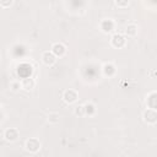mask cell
Wrapping results in <instances>:
<instances>
[{"instance_id":"6da1fadb","label":"cell","mask_w":157,"mask_h":157,"mask_svg":"<svg viewBox=\"0 0 157 157\" xmlns=\"http://www.w3.org/2000/svg\"><path fill=\"white\" fill-rule=\"evenodd\" d=\"M25 147H26L27 151H29L32 153H36L40 148V141L38 139H36V137H29L28 140H26Z\"/></svg>"},{"instance_id":"7a4b0ae2","label":"cell","mask_w":157,"mask_h":157,"mask_svg":"<svg viewBox=\"0 0 157 157\" xmlns=\"http://www.w3.org/2000/svg\"><path fill=\"white\" fill-rule=\"evenodd\" d=\"M63 99H64L65 103L71 104V103H74V102H76L78 99V93L72 88L65 90L64 93H63Z\"/></svg>"},{"instance_id":"3957f363","label":"cell","mask_w":157,"mask_h":157,"mask_svg":"<svg viewBox=\"0 0 157 157\" xmlns=\"http://www.w3.org/2000/svg\"><path fill=\"white\" fill-rule=\"evenodd\" d=\"M99 27H101V31L103 33H110L115 27V22L112 18H104L101 21Z\"/></svg>"},{"instance_id":"277c9868","label":"cell","mask_w":157,"mask_h":157,"mask_svg":"<svg viewBox=\"0 0 157 157\" xmlns=\"http://www.w3.org/2000/svg\"><path fill=\"white\" fill-rule=\"evenodd\" d=\"M110 43H112V45L114 48H123L125 45V43H126V39H125V37L123 34L114 33L112 36V38H110Z\"/></svg>"},{"instance_id":"5b68a950","label":"cell","mask_w":157,"mask_h":157,"mask_svg":"<svg viewBox=\"0 0 157 157\" xmlns=\"http://www.w3.org/2000/svg\"><path fill=\"white\" fill-rule=\"evenodd\" d=\"M4 137H5L6 141L13 142V141H16V140L20 137V131H18L16 128H9V129L5 130Z\"/></svg>"},{"instance_id":"8992f818","label":"cell","mask_w":157,"mask_h":157,"mask_svg":"<svg viewBox=\"0 0 157 157\" xmlns=\"http://www.w3.org/2000/svg\"><path fill=\"white\" fill-rule=\"evenodd\" d=\"M142 117H144V121L147 123V124H156V121H157V113L153 109H148L147 108L144 112Z\"/></svg>"},{"instance_id":"52a82bcc","label":"cell","mask_w":157,"mask_h":157,"mask_svg":"<svg viewBox=\"0 0 157 157\" xmlns=\"http://www.w3.org/2000/svg\"><path fill=\"white\" fill-rule=\"evenodd\" d=\"M42 61H43L44 65H47V66H52V65L55 64V61H56V56H55L50 50H45V52H43V54H42Z\"/></svg>"},{"instance_id":"ba28073f","label":"cell","mask_w":157,"mask_h":157,"mask_svg":"<svg viewBox=\"0 0 157 157\" xmlns=\"http://www.w3.org/2000/svg\"><path fill=\"white\" fill-rule=\"evenodd\" d=\"M50 52L58 58H60V56H63L65 53H66V47H65V44H63V43H60V42H56V43H54L53 45H52V49H50Z\"/></svg>"},{"instance_id":"9c48e42d","label":"cell","mask_w":157,"mask_h":157,"mask_svg":"<svg viewBox=\"0 0 157 157\" xmlns=\"http://www.w3.org/2000/svg\"><path fill=\"white\" fill-rule=\"evenodd\" d=\"M146 98H147V99H146V103H147L148 109L156 110V109H157V93H156V91L150 92Z\"/></svg>"},{"instance_id":"30bf717a","label":"cell","mask_w":157,"mask_h":157,"mask_svg":"<svg viewBox=\"0 0 157 157\" xmlns=\"http://www.w3.org/2000/svg\"><path fill=\"white\" fill-rule=\"evenodd\" d=\"M102 71H103V74L105 75V76H108V77H112V76H114L115 75V66H114V64H112V63H105L104 65H103V67H102Z\"/></svg>"},{"instance_id":"8fae6325","label":"cell","mask_w":157,"mask_h":157,"mask_svg":"<svg viewBox=\"0 0 157 157\" xmlns=\"http://www.w3.org/2000/svg\"><path fill=\"white\" fill-rule=\"evenodd\" d=\"M21 86H22L23 90L29 91V90L34 88V86H36V81H34L33 77H26V78H23V80L21 81Z\"/></svg>"},{"instance_id":"7c38bea8","label":"cell","mask_w":157,"mask_h":157,"mask_svg":"<svg viewBox=\"0 0 157 157\" xmlns=\"http://www.w3.org/2000/svg\"><path fill=\"white\" fill-rule=\"evenodd\" d=\"M125 34L128 37H135L137 34V25L136 23H129L125 28Z\"/></svg>"},{"instance_id":"4fadbf2b","label":"cell","mask_w":157,"mask_h":157,"mask_svg":"<svg viewBox=\"0 0 157 157\" xmlns=\"http://www.w3.org/2000/svg\"><path fill=\"white\" fill-rule=\"evenodd\" d=\"M83 108H85V115H88V117H92L96 114V105L91 102H87L86 104H83Z\"/></svg>"},{"instance_id":"5bb4252c","label":"cell","mask_w":157,"mask_h":157,"mask_svg":"<svg viewBox=\"0 0 157 157\" xmlns=\"http://www.w3.org/2000/svg\"><path fill=\"white\" fill-rule=\"evenodd\" d=\"M59 118H60L59 113H56V112L49 113V115H48V123H50V124H56V123H59Z\"/></svg>"},{"instance_id":"9a60e30c","label":"cell","mask_w":157,"mask_h":157,"mask_svg":"<svg viewBox=\"0 0 157 157\" xmlns=\"http://www.w3.org/2000/svg\"><path fill=\"white\" fill-rule=\"evenodd\" d=\"M74 114L76 115V117H83L85 115V108H83V104H78V105H76L75 108H74Z\"/></svg>"},{"instance_id":"2e32d148","label":"cell","mask_w":157,"mask_h":157,"mask_svg":"<svg viewBox=\"0 0 157 157\" xmlns=\"http://www.w3.org/2000/svg\"><path fill=\"white\" fill-rule=\"evenodd\" d=\"M10 88H11L13 92H16V91L21 90V88H22V86H21V82H20V81H12V82L10 83Z\"/></svg>"},{"instance_id":"e0dca14e","label":"cell","mask_w":157,"mask_h":157,"mask_svg":"<svg viewBox=\"0 0 157 157\" xmlns=\"http://www.w3.org/2000/svg\"><path fill=\"white\" fill-rule=\"evenodd\" d=\"M118 7H121V9H124V7H128L129 5H130V2L128 1V0H115V2H114Z\"/></svg>"},{"instance_id":"ac0fdd59","label":"cell","mask_w":157,"mask_h":157,"mask_svg":"<svg viewBox=\"0 0 157 157\" xmlns=\"http://www.w3.org/2000/svg\"><path fill=\"white\" fill-rule=\"evenodd\" d=\"M13 4V0H0V6L2 7H9Z\"/></svg>"}]
</instances>
